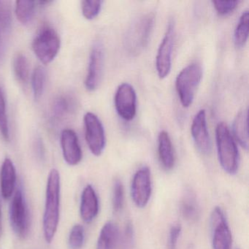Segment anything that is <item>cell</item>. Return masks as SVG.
<instances>
[{
	"mask_svg": "<svg viewBox=\"0 0 249 249\" xmlns=\"http://www.w3.org/2000/svg\"><path fill=\"white\" fill-rule=\"evenodd\" d=\"M60 190V175L57 170L53 169L48 178L43 215V234L48 243H52L54 238L59 226Z\"/></svg>",
	"mask_w": 249,
	"mask_h": 249,
	"instance_id": "6da1fadb",
	"label": "cell"
},
{
	"mask_svg": "<svg viewBox=\"0 0 249 249\" xmlns=\"http://www.w3.org/2000/svg\"><path fill=\"white\" fill-rule=\"evenodd\" d=\"M218 160L223 170L234 175L238 170L240 155L235 141L224 122H219L215 130Z\"/></svg>",
	"mask_w": 249,
	"mask_h": 249,
	"instance_id": "7a4b0ae2",
	"label": "cell"
},
{
	"mask_svg": "<svg viewBox=\"0 0 249 249\" xmlns=\"http://www.w3.org/2000/svg\"><path fill=\"white\" fill-rule=\"evenodd\" d=\"M154 17L148 14L135 20L126 32L124 46L132 55H138L147 46L154 26Z\"/></svg>",
	"mask_w": 249,
	"mask_h": 249,
	"instance_id": "3957f363",
	"label": "cell"
},
{
	"mask_svg": "<svg viewBox=\"0 0 249 249\" xmlns=\"http://www.w3.org/2000/svg\"><path fill=\"white\" fill-rule=\"evenodd\" d=\"M202 78V67L198 63L190 64L178 75L176 81V90L183 107H188L192 104Z\"/></svg>",
	"mask_w": 249,
	"mask_h": 249,
	"instance_id": "277c9868",
	"label": "cell"
},
{
	"mask_svg": "<svg viewBox=\"0 0 249 249\" xmlns=\"http://www.w3.org/2000/svg\"><path fill=\"white\" fill-rule=\"evenodd\" d=\"M60 45V37L57 32L51 26L44 25L33 40V49L40 62L48 65L58 54Z\"/></svg>",
	"mask_w": 249,
	"mask_h": 249,
	"instance_id": "5b68a950",
	"label": "cell"
},
{
	"mask_svg": "<svg viewBox=\"0 0 249 249\" xmlns=\"http://www.w3.org/2000/svg\"><path fill=\"white\" fill-rule=\"evenodd\" d=\"M9 213L10 221L14 232L21 238L27 237L30 227V212L21 188H18L13 196Z\"/></svg>",
	"mask_w": 249,
	"mask_h": 249,
	"instance_id": "8992f818",
	"label": "cell"
},
{
	"mask_svg": "<svg viewBox=\"0 0 249 249\" xmlns=\"http://www.w3.org/2000/svg\"><path fill=\"white\" fill-rule=\"evenodd\" d=\"M176 37V24L174 20H170L167 25L164 37L160 43L156 58L157 73L161 79L170 73L172 67V55Z\"/></svg>",
	"mask_w": 249,
	"mask_h": 249,
	"instance_id": "52a82bcc",
	"label": "cell"
},
{
	"mask_svg": "<svg viewBox=\"0 0 249 249\" xmlns=\"http://www.w3.org/2000/svg\"><path fill=\"white\" fill-rule=\"evenodd\" d=\"M213 249H231L232 236L224 211L215 207L211 215Z\"/></svg>",
	"mask_w": 249,
	"mask_h": 249,
	"instance_id": "ba28073f",
	"label": "cell"
},
{
	"mask_svg": "<svg viewBox=\"0 0 249 249\" xmlns=\"http://www.w3.org/2000/svg\"><path fill=\"white\" fill-rule=\"evenodd\" d=\"M85 137L87 145L94 156H100L106 144V134L103 124L94 113L88 112L84 116Z\"/></svg>",
	"mask_w": 249,
	"mask_h": 249,
	"instance_id": "9c48e42d",
	"label": "cell"
},
{
	"mask_svg": "<svg viewBox=\"0 0 249 249\" xmlns=\"http://www.w3.org/2000/svg\"><path fill=\"white\" fill-rule=\"evenodd\" d=\"M152 193L151 171L143 167L135 173L131 185V195L137 207L143 208L149 202Z\"/></svg>",
	"mask_w": 249,
	"mask_h": 249,
	"instance_id": "30bf717a",
	"label": "cell"
},
{
	"mask_svg": "<svg viewBox=\"0 0 249 249\" xmlns=\"http://www.w3.org/2000/svg\"><path fill=\"white\" fill-rule=\"evenodd\" d=\"M116 111L122 119L131 121L137 112V95L133 87L124 83L118 87L114 98Z\"/></svg>",
	"mask_w": 249,
	"mask_h": 249,
	"instance_id": "8fae6325",
	"label": "cell"
},
{
	"mask_svg": "<svg viewBox=\"0 0 249 249\" xmlns=\"http://www.w3.org/2000/svg\"><path fill=\"white\" fill-rule=\"evenodd\" d=\"M104 52L103 45L96 43L90 53L88 72L85 80V86L89 91H94L98 87L103 73Z\"/></svg>",
	"mask_w": 249,
	"mask_h": 249,
	"instance_id": "7c38bea8",
	"label": "cell"
},
{
	"mask_svg": "<svg viewBox=\"0 0 249 249\" xmlns=\"http://www.w3.org/2000/svg\"><path fill=\"white\" fill-rule=\"evenodd\" d=\"M192 138L198 150L203 154L211 151V141L207 126L206 112L200 110L194 117L191 126Z\"/></svg>",
	"mask_w": 249,
	"mask_h": 249,
	"instance_id": "4fadbf2b",
	"label": "cell"
},
{
	"mask_svg": "<svg viewBox=\"0 0 249 249\" xmlns=\"http://www.w3.org/2000/svg\"><path fill=\"white\" fill-rule=\"evenodd\" d=\"M61 145L65 161L69 165L79 164L82 160L83 154L76 133L72 129H66L61 134Z\"/></svg>",
	"mask_w": 249,
	"mask_h": 249,
	"instance_id": "5bb4252c",
	"label": "cell"
},
{
	"mask_svg": "<svg viewBox=\"0 0 249 249\" xmlns=\"http://www.w3.org/2000/svg\"><path fill=\"white\" fill-rule=\"evenodd\" d=\"M99 213V199L97 193L91 185L84 188L81 195L80 213L86 223H90L96 218Z\"/></svg>",
	"mask_w": 249,
	"mask_h": 249,
	"instance_id": "9a60e30c",
	"label": "cell"
},
{
	"mask_svg": "<svg viewBox=\"0 0 249 249\" xmlns=\"http://www.w3.org/2000/svg\"><path fill=\"white\" fill-rule=\"evenodd\" d=\"M12 25L11 2L0 1V62H2Z\"/></svg>",
	"mask_w": 249,
	"mask_h": 249,
	"instance_id": "2e32d148",
	"label": "cell"
},
{
	"mask_svg": "<svg viewBox=\"0 0 249 249\" xmlns=\"http://www.w3.org/2000/svg\"><path fill=\"white\" fill-rule=\"evenodd\" d=\"M17 183V170L12 160L6 158L2 163L0 172V189L4 199L12 196Z\"/></svg>",
	"mask_w": 249,
	"mask_h": 249,
	"instance_id": "e0dca14e",
	"label": "cell"
},
{
	"mask_svg": "<svg viewBox=\"0 0 249 249\" xmlns=\"http://www.w3.org/2000/svg\"><path fill=\"white\" fill-rule=\"evenodd\" d=\"M159 157L163 167L170 170L175 165L174 150L170 135L166 131H161L158 137Z\"/></svg>",
	"mask_w": 249,
	"mask_h": 249,
	"instance_id": "ac0fdd59",
	"label": "cell"
},
{
	"mask_svg": "<svg viewBox=\"0 0 249 249\" xmlns=\"http://www.w3.org/2000/svg\"><path fill=\"white\" fill-rule=\"evenodd\" d=\"M119 238V227L113 221H108L104 224L100 231L97 249H115Z\"/></svg>",
	"mask_w": 249,
	"mask_h": 249,
	"instance_id": "d6986e66",
	"label": "cell"
},
{
	"mask_svg": "<svg viewBox=\"0 0 249 249\" xmlns=\"http://www.w3.org/2000/svg\"><path fill=\"white\" fill-rule=\"evenodd\" d=\"M233 134L240 145L244 149H249V126H248V110L242 109L236 116L232 126Z\"/></svg>",
	"mask_w": 249,
	"mask_h": 249,
	"instance_id": "ffe728a7",
	"label": "cell"
},
{
	"mask_svg": "<svg viewBox=\"0 0 249 249\" xmlns=\"http://www.w3.org/2000/svg\"><path fill=\"white\" fill-rule=\"evenodd\" d=\"M75 99L69 94H62L55 99L52 111L56 119H63L75 111Z\"/></svg>",
	"mask_w": 249,
	"mask_h": 249,
	"instance_id": "44dd1931",
	"label": "cell"
},
{
	"mask_svg": "<svg viewBox=\"0 0 249 249\" xmlns=\"http://www.w3.org/2000/svg\"><path fill=\"white\" fill-rule=\"evenodd\" d=\"M180 211L183 218L189 222H195L199 218V205L193 192L187 191L185 193L180 205Z\"/></svg>",
	"mask_w": 249,
	"mask_h": 249,
	"instance_id": "7402d4cb",
	"label": "cell"
},
{
	"mask_svg": "<svg viewBox=\"0 0 249 249\" xmlns=\"http://www.w3.org/2000/svg\"><path fill=\"white\" fill-rule=\"evenodd\" d=\"M249 11H244L240 16L238 24L234 32V42L237 47H243L247 42L249 37Z\"/></svg>",
	"mask_w": 249,
	"mask_h": 249,
	"instance_id": "603a6c76",
	"label": "cell"
},
{
	"mask_svg": "<svg viewBox=\"0 0 249 249\" xmlns=\"http://www.w3.org/2000/svg\"><path fill=\"white\" fill-rule=\"evenodd\" d=\"M36 5H37V2L17 1L15 12L18 21L23 24L30 23L34 17Z\"/></svg>",
	"mask_w": 249,
	"mask_h": 249,
	"instance_id": "cb8c5ba5",
	"label": "cell"
},
{
	"mask_svg": "<svg viewBox=\"0 0 249 249\" xmlns=\"http://www.w3.org/2000/svg\"><path fill=\"white\" fill-rule=\"evenodd\" d=\"M14 74L16 78L21 84H26L29 81L30 76V65L28 59L23 53H17L14 59Z\"/></svg>",
	"mask_w": 249,
	"mask_h": 249,
	"instance_id": "d4e9b609",
	"label": "cell"
},
{
	"mask_svg": "<svg viewBox=\"0 0 249 249\" xmlns=\"http://www.w3.org/2000/svg\"><path fill=\"white\" fill-rule=\"evenodd\" d=\"M46 82V72L43 67L38 66L35 69L32 76V86L36 100H40L44 92Z\"/></svg>",
	"mask_w": 249,
	"mask_h": 249,
	"instance_id": "484cf974",
	"label": "cell"
},
{
	"mask_svg": "<svg viewBox=\"0 0 249 249\" xmlns=\"http://www.w3.org/2000/svg\"><path fill=\"white\" fill-rule=\"evenodd\" d=\"M0 133L5 141L10 140L9 125L6 113V102L3 90L0 87Z\"/></svg>",
	"mask_w": 249,
	"mask_h": 249,
	"instance_id": "4316f807",
	"label": "cell"
},
{
	"mask_svg": "<svg viewBox=\"0 0 249 249\" xmlns=\"http://www.w3.org/2000/svg\"><path fill=\"white\" fill-rule=\"evenodd\" d=\"M102 5L103 1L100 0H84L81 2L83 15L87 19H94L100 14Z\"/></svg>",
	"mask_w": 249,
	"mask_h": 249,
	"instance_id": "83f0119b",
	"label": "cell"
},
{
	"mask_svg": "<svg viewBox=\"0 0 249 249\" xmlns=\"http://www.w3.org/2000/svg\"><path fill=\"white\" fill-rule=\"evenodd\" d=\"M85 234L84 229L81 224H75L70 232L68 244L71 249H81L84 246Z\"/></svg>",
	"mask_w": 249,
	"mask_h": 249,
	"instance_id": "f1b7e54d",
	"label": "cell"
},
{
	"mask_svg": "<svg viewBox=\"0 0 249 249\" xmlns=\"http://www.w3.org/2000/svg\"><path fill=\"white\" fill-rule=\"evenodd\" d=\"M112 203L114 213L120 212L124 204V188L121 180H116L113 184Z\"/></svg>",
	"mask_w": 249,
	"mask_h": 249,
	"instance_id": "f546056e",
	"label": "cell"
},
{
	"mask_svg": "<svg viewBox=\"0 0 249 249\" xmlns=\"http://www.w3.org/2000/svg\"><path fill=\"white\" fill-rule=\"evenodd\" d=\"M239 2V1H213L212 3L219 15L226 16L234 11Z\"/></svg>",
	"mask_w": 249,
	"mask_h": 249,
	"instance_id": "4dcf8cb0",
	"label": "cell"
},
{
	"mask_svg": "<svg viewBox=\"0 0 249 249\" xmlns=\"http://www.w3.org/2000/svg\"><path fill=\"white\" fill-rule=\"evenodd\" d=\"M181 233L180 224L172 226L170 230L168 240V249H177L178 241Z\"/></svg>",
	"mask_w": 249,
	"mask_h": 249,
	"instance_id": "1f68e13d",
	"label": "cell"
},
{
	"mask_svg": "<svg viewBox=\"0 0 249 249\" xmlns=\"http://www.w3.org/2000/svg\"><path fill=\"white\" fill-rule=\"evenodd\" d=\"M36 152L37 157H38L40 160L44 159L45 150L41 140H37V142H36Z\"/></svg>",
	"mask_w": 249,
	"mask_h": 249,
	"instance_id": "d6a6232c",
	"label": "cell"
},
{
	"mask_svg": "<svg viewBox=\"0 0 249 249\" xmlns=\"http://www.w3.org/2000/svg\"><path fill=\"white\" fill-rule=\"evenodd\" d=\"M2 234V210H1V205H0V237Z\"/></svg>",
	"mask_w": 249,
	"mask_h": 249,
	"instance_id": "836d02e7",
	"label": "cell"
},
{
	"mask_svg": "<svg viewBox=\"0 0 249 249\" xmlns=\"http://www.w3.org/2000/svg\"></svg>",
	"mask_w": 249,
	"mask_h": 249,
	"instance_id": "e575fe53",
	"label": "cell"
}]
</instances>
